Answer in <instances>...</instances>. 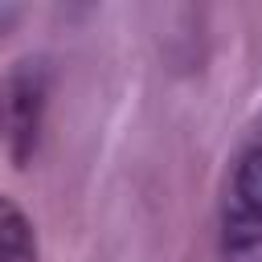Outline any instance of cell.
<instances>
[{"label": "cell", "instance_id": "1", "mask_svg": "<svg viewBox=\"0 0 262 262\" xmlns=\"http://www.w3.org/2000/svg\"><path fill=\"white\" fill-rule=\"evenodd\" d=\"M4 115H8V147H12V164L25 168L37 135H41V115H45V70L37 61H20L8 78V94H4Z\"/></svg>", "mask_w": 262, "mask_h": 262}, {"label": "cell", "instance_id": "2", "mask_svg": "<svg viewBox=\"0 0 262 262\" xmlns=\"http://www.w3.org/2000/svg\"><path fill=\"white\" fill-rule=\"evenodd\" d=\"M0 262H37V229L12 196H0Z\"/></svg>", "mask_w": 262, "mask_h": 262}, {"label": "cell", "instance_id": "3", "mask_svg": "<svg viewBox=\"0 0 262 262\" xmlns=\"http://www.w3.org/2000/svg\"><path fill=\"white\" fill-rule=\"evenodd\" d=\"M237 196H242V205L254 217H262V147L242 160V168H237Z\"/></svg>", "mask_w": 262, "mask_h": 262}, {"label": "cell", "instance_id": "4", "mask_svg": "<svg viewBox=\"0 0 262 262\" xmlns=\"http://www.w3.org/2000/svg\"><path fill=\"white\" fill-rule=\"evenodd\" d=\"M61 4H90V0H61Z\"/></svg>", "mask_w": 262, "mask_h": 262}, {"label": "cell", "instance_id": "5", "mask_svg": "<svg viewBox=\"0 0 262 262\" xmlns=\"http://www.w3.org/2000/svg\"><path fill=\"white\" fill-rule=\"evenodd\" d=\"M0 111H4V98H0Z\"/></svg>", "mask_w": 262, "mask_h": 262}]
</instances>
